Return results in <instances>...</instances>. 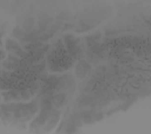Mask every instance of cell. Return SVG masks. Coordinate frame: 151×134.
<instances>
[{
	"label": "cell",
	"mask_w": 151,
	"mask_h": 134,
	"mask_svg": "<svg viewBox=\"0 0 151 134\" xmlns=\"http://www.w3.org/2000/svg\"><path fill=\"white\" fill-rule=\"evenodd\" d=\"M103 118V113H97L96 114V116H95L96 120H100L102 119Z\"/></svg>",
	"instance_id": "obj_10"
},
{
	"label": "cell",
	"mask_w": 151,
	"mask_h": 134,
	"mask_svg": "<svg viewBox=\"0 0 151 134\" xmlns=\"http://www.w3.org/2000/svg\"><path fill=\"white\" fill-rule=\"evenodd\" d=\"M70 120L72 124L76 125V127H79L82 125V123H81L82 120L81 119V115H80V114L77 112H76L72 115V116L71 117Z\"/></svg>",
	"instance_id": "obj_8"
},
{
	"label": "cell",
	"mask_w": 151,
	"mask_h": 134,
	"mask_svg": "<svg viewBox=\"0 0 151 134\" xmlns=\"http://www.w3.org/2000/svg\"><path fill=\"white\" fill-rule=\"evenodd\" d=\"M96 113L92 110H86L80 114L81 120L86 124H92L96 120L95 116Z\"/></svg>",
	"instance_id": "obj_2"
},
{
	"label": "cell",
	"mask_w": 151,
	"mask_h": 134,
	"mask_svg": "<svg viewBox=\"0 0 151 134\" xmlns=\"http://www.w3.org/2000/svg\"><path fill=\"white\" fill-rule=\"evenodd\" d=\"M59 25H52V26L50 27L47 32H49L50 33L54 34L55 32H56L58 30V29H59Z\"/></svg>",
	"instance_id": "obj_9"
},
{
	"label": "cell",
	"mask_w": 151,
	"mask_h": 134,
	"mask_svg": "<svg viewBox=\"0 0 151 134\" xmlns=\"http://www.w3.org/2000/svg\"><path fill=\"white\" fill-rule=\"evenodd\" d=\"M34 25V20L33 18L29 17L27 18L25 20L24 23L23 24V28L24 30V31L27 33L29 32L32 30V28Z\"/></svg>",
	"instance_id": "obj_7"
},
{
	"label": "cell",
	"mask_w": 151,
	"mask_h": 134,
	"mask_svg": "<svg viewBox=\"0 0 151 134\" xmlns=\"http://www.w3.org/2000/svg\"><path fill=\"white\" fill-rule=\"evenodd\" d=\"M27 34L28 33L25 31L22 30V29L18 27L15 28L13 30V36L20 40H23V39H24L25 37H26V36L27 35Z\"/></svg>",
	"instance_id": "obj_6"
},
{
	"label": "cell",
	"mask_w": 151,
	"mask_h": 134,
	"mask_svg": "<svg viewBox=\"0 0 151 134\" xmlns=\"http://www.w3.org/2000/svg\"><path fill=\"white\" fill-rule=\"evenodd\" d=\"M91 70V66L86 60H81L77 65L76 73L77 77L83 79L86 77L88 73Z\"/></svg>",
	"instance_id": "obj_1"
},
{
	"label": "cell",
	"mask_w": 151,
	"mask_h": 134,
	"mask_svg": "<svg viewBox=\"0 0 151 134\" xmlns=\"http://www.w3.org/2000/svg\"><path fill=\"white\" fill-rule=\"evenodd\" d=\"M6 57V54L5 52L2 50H1V59L3 60L4 58H5Z\"/></svg>",
	"instance_id": "obj_11"
},
{
	"label": "cell",
	"mask_w": 151,
	"mask_h": 134,
	"mask_svg": "<svg viewBox=\"0 0 151 134\" xmlns=\"http://www.w3.org/2000/svg\"><path fill=\"white\" fill-rule=\"evenodd\" d=\"M6 49L8 50H15L16 51L22 50L17 43L11 39H8L6 41Z\"/></svg>",
	"instance_id": "obj_5"
},
{
	"label": "cell",
	"mask_w": 151,
	"mask_h": 134,
	"mask_svg": "<svg viewBox=\"0 0 151 134\" xmlns=\"http://www.w3.org/2000/svg\"><path fill=\"white\" fill-rule=\"evenodd\" d=\"M64 41L67 49L77 45V43L79 42V38H76L74 36L68 34L64 36Z\"/></svg>",
	"instance_id": "obj_4"
},
{
	"label": "cell",
	"mask_w": 151,
	"mask_h": 134,
	"mask_svg": "<svg viewBox=\"0 0 151 134\" xmlns=\"http://www.w3.org/2000/svg\"><path fill=\"white\" fill-rule=\"evenodd\" d=\"M66 100V95L63 93L57 94L56 95H52V102L53 106L56 107H60L64 104Z\"/></svg>",
	"instance_id": "obj_3"
}]
</instances>
